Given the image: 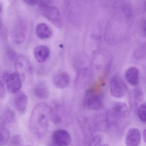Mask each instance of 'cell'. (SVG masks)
<instances>
[{
  "label": "cell",
  "mask_w": 146,
  "mask_h": 146,
  "mask_svg": "<svg viewBox=\"0 0 146 146\" xmlns=\"http://www.w3.org/2000/svg\"><path fill=\"white\" fill-rule=\"evenodd\" d=\"M51 108L44 102L39 103L32 111L29 120L30 131L35 137L43 138L48 130L51 120Z\"/></svg>",
  "instance_id": "1"
},
{
  "label": "cell",
  "mask_w": 146,
  "mask_h": 146,
  "mask_svg": "<svg viewBox=\"0 0 146 146\" xmlns=\"http://www.w3.org/2000/svg\"><path fill=\"white\" fill-rule=\"evenodd\" d=\"M128 109L127 105L123 102H117L106 113L105 124L106 129L113 132L117 129L121 121L127 117Z\"/></svg>",
  "instance_id": "2"
},
{
  "label": "cell",
  "mask_w": 146,
  "mask_h": 146,
  "mask_svg": "<svg viewBox=\"0 0 146 146\" xmlns=\"http://www.w3.org/2000/svg\"><path fill=\"white\" fill-rule=\"evenodd\" d=\"M82 105L85 109L98 111L104 107V99L101 93L94 89L88 90L83 97Z\"/></svg>",
  "instance_id": "3"
},
{
  "label": "cell",
  "mask_w": 146,
  "mask_h": 146,
  "mask_svg": "<svg viewBox=\"0 0 146 146\" xmlns=\"http://www.w3.org/2000/svg\"><path fill=\"white\" fill-rule=\"evenodd\" d=\"M52 1H45L42 4L38 5L39 11L42 15L55 26L60 28L62 26L61 16L57 7L51 5Z\"/></svg>",
  "instance_id": "4"
},
{
  "label": "cell",
  "mask_w": 146,
  "mask_h": 146,
  "mask_svg": "<svg viewBox=\"0 0 146 146\" xmlns=\"http://www.w3.org/2000/svg\"><path fill=\"white\" fill-rule=\"evenodd\" d=\"M15 68L21 78L22 81L31 76L33 73V67L28 57L24 55L17 57L15 61Z\"/></svg>",
  "instance_id": "5"
},
{
  "label": "cell",
  "mask_w": 146,
  "mask_h": 146,
  "mask_svg": "<svg viewBox=\"0 0 146 146\" xmlns=\"http://www.w3.org/2000/svg\"><path fill=\"white\" fill-rule=\"evenodd\" d=\"M27 24L22 19L17 20L11 31V37L15 43L20 44L25 41L26 37Z\"/></svg>",
  "instance_id": "6"
},
{
  "label": "cell",
  "mask_w": 146,
  "mask_h": 146,
  "mask_svg": "<svg viewBox=\"0 0 146 146\" xmlns=\"http://www.w3.org/2000/svg\"><path fill=\"white\" fill-rule=\"evenodd\" d=\"M127 87L121 78L118 75H114L110 82V91L114 97L120 98L126 94Z\"/></svg>",
  "instance_id": "7"
},
{
  "label": "cell",
  "mask_w": 146,
  "mask_h": 146,
  "mask_svg": "<svg viewBox=\"0 0 146 146\" xmlns=\"http://www.w3.org/2000/svg\"><path fill=\"white\" fill-rule=\"evenodd\" d=\"M72 141L71 135L66 130H55L51 135V142L57 146H68Z\"/></svg>",
  "instance_id": "8"
},
{
  "label": "cell",
  "mask_w": 146,
  "mask_h": 146,
  "mask_svg": "<svg viewBox=\"0 0 146 146\" xmlns=\"http://www.w3.org/2000/svg\"><path fill=\"white\" fill-rule=\"evenodd\" d=\"M6 82L8 91L11 93L19 91L22 86V80L19 75L16 72L9 74Z\"/></svg>",
  "instance_id": "9"
},
{
  "label": "cell",
  "mask_w": 146,
  "mask_h": 146,
  "mask_svg": "<svg viewBox=\"0 0 146 146\" xmlns=\"http://www.w3.org/2000/svg\"><path fill=\"white\" fill-rule=\"evenodd\" d=\"M141 140V134L139 130L132 128L129 130L125 138L126 146H139Z\"/></svg>",
  "instance_id": "10"
},
{
  "label": "cell",
  "mask_w": 146,
  "mask_h": 146,
  "mask_svg": "<svg viewBox=\"0 0 146 146\" xmlns=\"http://www.w3.org/2000/svg\"><path fill=\"white\" fill-rule=\"evenodd\" d=\"M14 104L17 110L21 114H24L27 109L28 104L27 96L22 92L16 93L15 97Z\"/></svg>",
  "instance_id": "11"
},
{
  "label": "cell",
  "mask_w": 146,
  "mask_h": 146,
  "mask_svg": "<svg viewBox=\"0 0 146 146\" xmlns=\"http://www.w3.org/2000/svg\"><path fill=\"white\" fill-rule=\"evenodd\" d=\"M53 81L56 87L59 89H63L69 84L70 76L66 72H61L54 75Z\"/></svg>",
  "instance_id": "12"
},
{
  "label": "cell",
  "mask_w": 146,
  "mask_h": 146,
  "mask_svg": "<svg viewBox=\"0 0 146 146\" xmlns=\"http://www.w3.org/2000/svg\"><path fill=\"white\" fill-rule=\"evenodd\" d=\"M50 55V51L49 49L45 45H39L34 49V57L39 63L45 62L49 57Z\"/></svg>",
  "instance_id": "13"
},
{
  "label": "cell",
  "mask_w": 146,
  "mask_h": 146,
  "mask_svg": "<svg viewBox=\"0 0 146 146\" xmlns=\"http://www.w3.org/2000/svg\"><path fill=\"white\" fill-rule=\"evenodd\" d=\"M125 78L128 83L132 86H136L139 81V71L136 67L129 68L125 73Z\"/></svg>",
  "instance_id": "14"
},
{
  "label": "cell",
  "mask_w": 146,
  "mask_h": 146,
  "mask_svg": "<svg viewBox=\"0 0 146 146\" xmlns=\"http://www.w3.org/2000/svg\"><path fill=\"white\" fill-rule=\"evenodd\" d=\"M36 33L38 37L41 39H46L52 36L53 32L49 26L46 23H41L37 25Z\"/></svg>",
  "instance_id": "15"
},
{
  "label": "cell",
  "mask_w": 146,
  "mask_h": 146,
  "mask_svg": "<svg viewBox=\"0 0 146 146\" xmlns=\"http://www.w3.org/2000/svg\"><path fill=\"white\" fill-rule=\"evenodd\" d=\"M33 93L39 99H47L49 96V91L46 85L44 83H39L34 86Z\"/></svg>",
  "instance_id": "16"
},
{
  "label": "cell",
  "mask_w": 146,
  "mask_h": 146,
  "mask_svg": "<svg viewBox=\"0 0 146 146\" xmlns=\"http://www.w3.org/2000/svg\"><path fill=\"white\" fill-rule=\"evenodd\" d=\"M143 97V94L139 90H135L131 94L130 97V107L133 110H138L141 101Z\"/></svg>",
  "instance_id": "17"
},
{
  "label": "cell",
  "mask_w": 146,
  "mask_h": 146,
  "mask_svg": "<svg viewBox=\"0 0 146 146\" xmlns=\"http://www.w3.org/2000/svg\"><path fill=\"white\" fill-rule=\"evenodd\" d=\"M15 121V115L13 111L11 109H7L3 111L1 117V123L6 126L11 124Z\"/></svg>",
  "instance_id": "18"
},
{
  "label": "cell",
  "mask_w": 146,
  "mask_h": 146,
  "mask_svg": "<svg viewBox=\"0 0 146 146\" xmlns=\"http://www.w3.org/2000/svg\"><path fill=\"white\" fill-rule=\"evenodd\" d=\"M10 133L6 126L0 123V146L5 145L9 141Z\"/></svg>",
  "instance_id": "19"
},
{
  "label": "cell",
  "mask_w": 146,
  "mask_h": 146,
  "mask_svg": "<svg viewBox=\"0 0 146 146\" xmlns=\"http://www.w3.org/2000/svg\"><path fill=\"white\" fill-rule=\"evenodd\" d=\"M103 138L100 135L94 136L89 142L88 146H109L107 144H103Z\"/></svg>",
  "instance_id": "20"
},
{
  "label": "cell",
  "mask_w": 146,
  "mask_h": 146,
  "mask_svg": "<svg viewBox=\"0 0 146 146\" xmlns=\"http://www.w3.org/2000/svg\"><path fill=\"white\" fill-rule=\"evenodd\" d=\"M137 111L140 121L142 122L146 123V103L141 104Z\"/></svg>",
  "instance_id": "21"
},
{
  "label": "cell",
  "mask_w": 146,
  "mask_h": 146,
  "mask_svg": "<svg viewBox=\"0 0 146 146\" xmlns=\"http://www.w3.org/2000/svg\"><path fill=\"white\" fill-rule=\"evenodd\" d=\"M10 143L12 145L18 146L20 145L22 142V139L19 135H16L12 137L10 140Z\"/></svg>",
  "instance_id": "22"
},
{
  "label": "cell",
  "mask_w": 146,
  "mask_h": 146,
  "mask_svg": "<svg viewBox=\"0 0 146 146\" xmlns=\"http://www.w3.org/2000/svg\"><path fill=\"white\" fill-rule=\"evenodd\" d=\"M7 55L8 57L10 58L11 60H16V56H17V53L14 50L12 49H9L7 51Z\"/></svg>",
  "instance_id": "23"
},
{
  "label": "cell",
  "mask_w": 146,
  "mask_h": 146,
  "mask_svg": "<svg viewBox=\"0 0 146 146\" xmlns=\"http://www.w3.org/2000/svg\"><path fill=\"white\" fill-rule=\"evenodd\" d=\"M44 1H35V0H33V1L28 0V1H24L25 2L27 3L28 5H31V6L36 5H38H38L43 3Z\"/></svg>",
  "instance_id": "24"
},
{
  "label": "cell",
  "mask_w": 146,
  "mask_h": 146,
  "mask_svg": "<svg viewBox=\"0 0 146 146\" xmlns=\"http://www.w3.org/2000/svg\"><path fill=\"white\" fill-rule=\"evenodd\" d=\"M5 94V89L3 83L0 81V99L4 97Z\"/></svg>",
  "instance_id": "25"
},
{
  "label": "cell",
  "mask_w": 146,
  "mask_h": 146,
  "mask_svg": "<svg viewBox=\"0 0 146 146\" xmlns=\"http://www.w3.org/2000/svg\"><path fill=\"white\" fill-rule=\"evenodd\" d=\"M141 31L144 36L146 37V20L143 21L141 25Z\"/></svg>",
  "instance_id": "26"
},
{
  "label": "cell",
  "mask_w": 146,
  "mask_h": 146,
  "mask_svg": "<svg viewBox=\"0 0 146 146\" xmlns=\"http://www.w3.org/2000/svg\"><path fill=\"white\" fill-rule=\"evenodd\" d=\"M3 12V7L2 4L0 3V28L3 27V23L2 19L1 18L2 14Z\"/></svg>",
  "instance_id": "27"
},
{
  "label": "cell",
  "mask_w": 146,
  "mask_h": 146,
  "mask_svg": "<svg viewBox=\"0 0 146 146\" xmlns=\"http://www.w3.org/2000/svg\"><path fill=\"white\" fill-rule=\"evenodd\" d=\"M9 74V73H7V72H5L3 74L2 79L5 82H6V80H7V77H8Z\"/></svg>",
  "instance_id": "28"
},
{
  "label": "cell",
  "mask_w": 146,
  "mask_h": 146,
  "mask_svg": "<svg viewBox=\"0 0 146 146\" xmlns=\"http://www.w3.org/2000/svg\"><path fill=\"white\" fill-rule=\"evenodd\" d=\"M143 136L144 141L146 144V129L144 130V132H143Z\"/></svg>",
  "instance_id": "29"
},
{
  "label": "cell",
  "mask_w": 146,
  "mask_h": 146,
  "mask_svg": "<svg viewBox=\"0 0 146 146\" xmlns=\"http://www.w3.org/2000/svg\"><path fill=\"white\" fill-rule=\"evenodd\" d=\"M50 146H57L56 145H55L54 144H53V143H52V142H51V144H50Z\"/></svg>",
  "instance_id": "30"
},
{
  "label": "cell",
  "mask_w": 146,
  "mask_h": 146,
  "mask_svg": "<svg viewBox=\"0 0 146 146\" xmlns=\"http://www.w3.org/2000/svg\"><path fill=\"white\" fill-rule=\"evenodd\" d=\"M145 7H146V3H145Z\"/></svg>",
  "instance_id": "31"
},
{
  "label": "cell",
  "mask_w": 146,
  "mask_h": 146,
  "mask_svg": "<svg viewBox=\"0 0 146 146\" xmlns=\"http://www.w3.org/2000/svg\"></svg>",
  "instance_id": "32"
}]
</instances>
